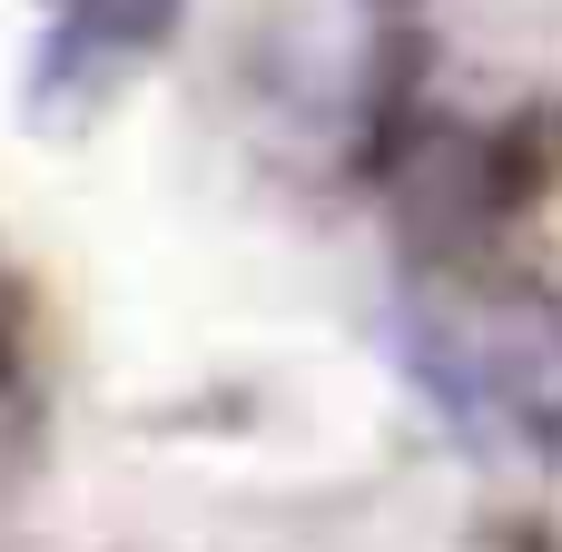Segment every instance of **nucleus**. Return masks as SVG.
Listing matches in <instances>:
<instances>
[{
	"mask_svg": "<svg viewBox=\"0 0 562 552\" xmlns=\"http://www.w3.org/2000/svg\"><path fill=\"white\" fill-rule=\"evenodd\" d=\"M425 375L474 385V405L562 454V316H474L464 336L425 326Z\"/></svg>",
	"mask_w": 562,
	"mask_h": 552,
	"instance_id": "nucleus-1",
	"label": "nucleus"
},
{
	"mask_svg": "<svg viewBox=\"0 0 562 552\" xmlns=\"http://www.w3.org/2000/svg\"><path fill=\"white\" fill-rule=\"evenodd\" d=\"M168 20H178V0H59V49H109V59H138Z\"/></svg>",
	"mask_w": 562,
	"mask_h": 552,
	"instance_id": "nucleus-2",
	"label": "nucleus"
}]
</instances>
